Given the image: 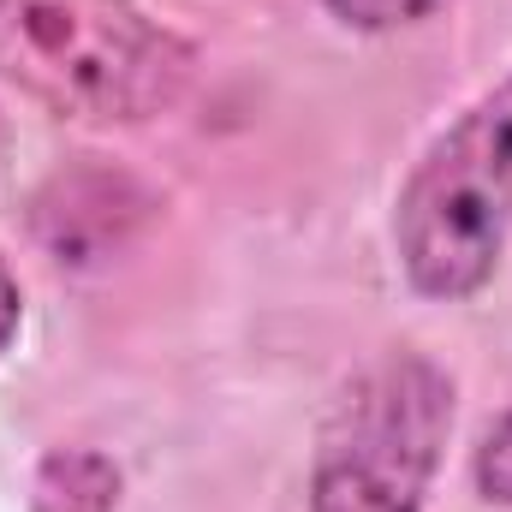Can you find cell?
I'll use <instances>...</instances> for the list:
<instances>
[{
    "mask_svg": "<svg viewBox=\"0 0 512 512\" xmlns=\"http://www.w3.org/2000/svg\"><path fill=\"white\" fill-rule=\"evenodd\" d=\"M512 227V78L465 108L411 167L393 203V245L423 298H471Z\"/></svg>",
    "mask_w": 512,
    "mask_h": 512,
    "instance_id": "obj_2",
    "label": "cell"
},
{
    "mask_svg": "<svg viewBox=\"0 0 512 512\" xmlns=\"http://www.w3.org/2000/svg\"><path fill=\"white\" fill-rule=\"evenodd\" d=\"M120 471L90 447H60L36 471V512H114Z\"/></svg>",
    "mask_w": 512,
    "mask_h": 512,
    "instance_id": "obj_4",
    "label": "cell"
},
{
    "mask_svg": "<svg viewBox=\"0 0 512 512\" xmlns=\"http://www.w3.org/2000/svg\"><path fill=\"white\" fill-rule=\"evenodd\" d=\"M12 328H18V286H12V274L0 262V346L12 340Z\"/></svg>",
    "mask_w": 512,
    "mask_h": 512,
    "instance_id": "obj_7",
    "label": "cell"
},
{
    "mask_svg": "<svg viewBox=\"0 0 512 512\" xmlns=\"http://www.w3.org/2000/svg\"><path fill=\"white\" fill-rule=\"evenodd\" d=\"M447 429V376L417 352H393L334 405L310 465V512H423Z\"/></svg>",
    "mask_w": 512,
    "mask_h": 512,
    "instance_id": "obj_3",
    "label": "cell"
},
{
    "mask_svg": "<svg viewBox=\"0 0 512 512\" xmlns=\"http://www.w3.org/2000/svg\"><path fill=\"white\" fill-rule=\"evenodd\" d=\"M340 24H352V30H399V24H417V18H429L435 6H447V0H322Z\"/></svg>",
    "mask_w": 512,
    "mask_h": 512,
    "instance_id": "obj_5",
    "label": "cell"
},
{
    "mask_svg": "<svg viewBox=\"0 0 512 512\" xmlns=\"http://www.w3.org/2000/svg\"><path fill=\"white\" fill-rule=\"evenodd\" d=\"M0 78L60 120L126 126L185 96L191 48L137 0H0Z\"/></svg>",
    "mask_w": 512,
    "mask_h": 512,
    "instance_id": "obj_1",
    "label": "cell"
},
{
    "mask_svg": "<svg viewBox=\"0 0 512 512\" xmlns=\"http://www.w3.org/2000/svg\"><path fill=\"white\" fill-rule=\"evenodd\" d=\"M477 489L489 501L512 507V411L483 435V447H477Z\"/></svg>",
    "mask_w": 512,
    "mask_h": 512,
    "instance_id": "obj_6",
    "label": "cell"
}]
</instances>
